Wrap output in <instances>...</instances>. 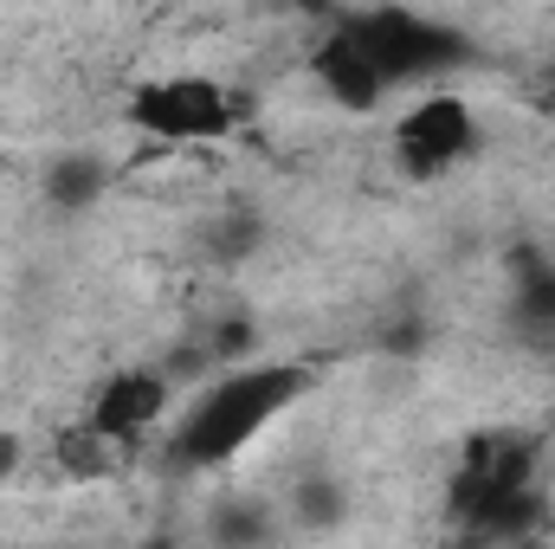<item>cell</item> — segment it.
<instances>
[{
	"label": "cell",
	"instance_id": "obj_1",
	"mask_svg": "<svg viewBox=\"0 0 555 549\" xmlns=\"http://www.w3.org/2000/svg\"><path fill=\"white\" fill-rule=\"evenodd\" d=\"M310 395V369L304 362H253V369H227L220 382H207V395L181 413L168 459L188 472H214L227 459H240L284 408H297Z\"/></svg>",
	"mask_w": 555,
	"mask_h": 549
},
{
	"label": "cell",
	"instance_id": "obj_2",
	"mask_svg": "<svg viewBox=\"0 0 555 549\" xmlns=\"http://www.w3.org/2000/svg\"><path fill=\"white\" fill-rule=\"evenodd\" d=\"M343 26L362 39V52L382 65L388 91L395 85H439L452 72L472 65V39L446 20H426L414 7H369V13H343Z\"/></svg>",
	"mask_w": 555,
	"mask_h": 549
},
{
	"label": "cell",
	"instance_id": "obj_3",
	"mask_svg": "<svg viewBox=\"0 0 555 549\" xmlns=\"http://www.w3.org/2000/svg\"><path fill=\"white\" fill-rule=\"evenodd\" d=\"M240 98L220 85V78H201V72H168V78H142L124 104L130 130L155 142H214L240 124Z\"/></svg>",
	"mask_w": 555,
	"mask_h": 549
},
{
	"label": "cell",
	"instance_id": "obj_4",
	"mask_svg": "<svg viewBox=\"0 0 555 549\" xmlns=\"http://www.w3.org/2000/svg\"><path fill=\"white\" fill-rule=\"evenodd\" d=\"M478 149V117L459 91H426L414 111L395 124V168L408 181H439Z\"/></svg>",
	"mask_w": 555,
	"mask_h": 549
},
{
	"label": "cell",
	"instance_id": "obj_5",
	"mask_svg": "<svg viewBox=\"0 0 555 549\" xmlns=\"http://www.w3.org/2000/svg\"><path fill=\"white\" fill-rule=\"evenodd\" d=\"M310 78H317V85H323V98H330V104H343L349 117H369V111H382V98H388L382 65L362 52V39L343 26V13L330 20L323 46L310 52Z\"/></svg>",
	"mask_w": 555,
	"mask_h": 549
},
{
	"label": "cell",
	"instance_id": "obj_6",
	"mask_svg": "<svg viewBox=\"0 0 555 549\" xmlns=\"http://www.w3.org/2000/svg\"><path fill=\"white\" fill-rule=\"evenodd\" d=\"M168 395H175L168 369H124V375H111V382L98 388V401H91V426H98L104 439L130 446V439H142V433L168 413Z\"/></svg>",
	"mask_w": 555,
	"mask_h": 549
},
{
	"label": "cell",
	"instance_id": "obj_7",
	"mask_svg": "<svg viewBox=\"0 0 555 549\" xmlns=\"http://www.w3.org/2000/svg\"><path fill=\"white\" fill-rule=\"evenodd\" d=\"M537 465H543V439L524 426H485L459 446V472H478L491 485H537Z\"/></svg>",
	"mask_w": 555,
	"mask_h": 549
},
{
	"label": "cell",
	"instance_id": "obj_8",
	"mask_svg": "<svg viewBox=\"0 0 555 549\" xmlns=\"http://www.w3.org/2000/svg\"><path fill=\"white\" fill-rule=\"evenodd\" d=\"M511 330L524 343H555V259L543 246L511 253Z\"/></svg>",
	"mask_w": 555,
	"mask_h": 549
},
{
	"label": "cell",
	"instance_id": "obj_9",
	"mask_svg": "<svg viewBox=\"0 0 555 549\" xmlns=\"http://www.w3.org/2000/svg\"><path fill=\"white\" fill-rule=\"evenodd\" d=\"M46 201L59 207V214H85V207H98L104 201V188H111V168H104V155H91V149H72V155H59L52 168H46Z\"/></svg>",
	"mask_w": 555,
	"mask_h": 549
},
{
	"label": "cell",
	"instance_id": "obj_10",
	"mask_svg": "<svg viewBox=\"0 0 555 549\" xmlns=\"http://www.w3.org/2000/svg\"><path fill=\"white\" fill-rule=\"evenodd\" d=\"M291 511H297L304 531H330V524L343 518V485H336L330 472H317V478H304V485L291 491Z\"/></svg>",
	"mask_w": 555,
	"mask_h": 549
},
{
	"label": "cell",
	"instance_id": "obj_11",
	"mask_svg": "<svg viewBox=\"0 0 555 549\" xmlns=\"http://www.w3.org/2000/svg\"><path fill=\"white\" fill-rule=\"evenodd\" d=\"M104 446H117V439H104V433L85 420L78 433H65V439H59V465H65V472H78V478H98V472H111V452H104Z\"/></svg>",
	"mask_w": 555,
	"mask_h": 549
},
{
	"label": "cell",
	"instance_id": "obj_12",
	"mask_svg": "<svg viewBox=\"0 0 555 549\" xmlns=\"http://www.w3.org/2000/svg\"><path fill=\"white\" fill-rule=\"evenodd\" d=\"M201 240H207L214 259H246V253L259 246V220H253V214H220V220L201 227Z\"/></svg>",
	"mask_w": 555,
	"mask_h": 549
},
{
	"label": "cell",
	"instance_id": "obj_13",
	"mask_svg": "<svg viewBox=\"0 0 555 549\" xmlns=\"http://www.w3.org/2000/svg\"><path fill=\"white\" fill-rule=\"evenodd\" d=\"M207 531H214L220 544H266V531H272V524H266L253 505H220V511L207 518Z\"/></svg>",
	"mask_w": 555,
	"mask_h": 549
},
{
	"label": "cell",
	"instance_id": "obj_14",
	"mask_svg": "<svg viewBox=\"0 0 555 549\" xmlns=\"http://www.w3.org/2000/svg\"><path fill=\"white\" fill-rule=\"evenodd\" d=\"M253 343H259V330H253L246 317H227V323H214V336H207L214 362H240V356H253Z\"/></svg>",
	"mask_w": 555,
	"mask_h": 549
},
{
	"label": "cell",
	"instance_id": "obj_15",
	"mask_svg": "<svg viewBox=\"0 0 555 549\" xmlns=\"http://www.w3.org/2000/svg\"><path fill=\"white\" fill-rule=\"evenodd\" d=\"M530 98H537V111H550L555 117V65H543V72L530 78Z\"/></svg>",
	"mask_w": 555,
	"mask_h": 549
},
{
	"label": "cell",
	"instance_id": "obj_16",
	"mask_svg": "<svg viewBox=\"0 0 555 549\" xmlns=\"http://www.w3.org/2000/svg\"><path fill=\"white\" fill-rule=\"evenodd\" d=\"M278 7H291L304 20H336V0H278Z\"/></svg>",
	"mask_w": 555,
	"mask_h": 549
},
{
	"label": "cell",
	"instance_id": "obj_17",
	"mask_svg": "<svg viewBox=\"0 0 555 549\" xmlns=\"http://www.w3.org/2000/svg\"><path fill=\"white\" fill-rule=\"evenodd\" d=\"M13 472H20V439H13V433L0 426V485H7Z\"/></svg>",
	"mask_w": 555,
	"mask_h": 549
}]
</instances>
